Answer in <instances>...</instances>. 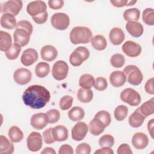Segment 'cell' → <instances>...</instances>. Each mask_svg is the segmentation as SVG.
Segmentation results:
<instances>
[{"mask_svg": "<svg viewBox=\"0 0 154 154\" xmlns=\"http://www.w3.org/2000/svg\"><path fill=\"white\" fill-rule=\"evenodd\" d=\"M20 51L21 46L19 45L14 43L12 44L10 48L5 52V56L7 58V59L10 60H13L18 57Z\"/></svg>", "mask_w": 154, "mask_h": 154, "instance_id": "obj_35", "label": "cell"}, {"mask_svg": "<svg viewBox=\"0 0 154 154\" xmlns=\"http://www.w3.org/2000/svg\"><path fill=\"white\" fill-rule=\"evenodd\" d=\"M91 152L90 146L85 143L79 144L76 149L75 153L76 154H89Z\"/></svg>", "mask_w": 154, "mask_h": 154, "instance_id": "obj_46", "label": "cell"}, {"mask_svg": "<svg viewBox=\"0 0 154 154\" xmlns=\"http://www.w3.org/2000/svg\"><path fill=\"white\" fill-rule=\"evenodd\" d=\"M59 154H73V149L72 147L67 144H64L59 149L58 151Z\"/></svg>", "mask_w": 154, "mask_h": 154, "instance_id": "obj_53", "label": "cell"}, {"mask_svg": "<svg viewBox=\"0 0 154 154\" xmlns=\"http://www.w3.org/2000/svg\"><path fill=\"white\" fill-rule=\"evenodd\" d=\"M49 123V118L46 113H36L32 116L30 123L32 127L36 129H42L46 126Z\"/></svg>", "mask_w": 154, "mask_h": 154, "instance_id": "obj_13", "label": "cell"}, {"mask_svg": "<svg viewBox=\"0 0 154 154\" xmlns=\"http://www.w3.org/2000/svg\"><path fill=\"white\" fill-rule=\"evenodd\" d=\"M47 5L43 1L30 2L26 6V11L31 17H34L46 11Z\"/></svg>", "mask_w": 154, "mask_h": 154, "instance_id": "obj_11", "label": "cell"}, {"mask_svg": "<svg viewBox=\"0 0 154 154\" xmlns=\"http://www.w3.org/2000/svg\"><path fill=\"white\" fill-rule=\"evenodd\" d=\"M42 136L38 132H32L26 138L27 147L31 152L38 151L42 148Z\"/></svg>", "mask_w": 154, "mask_h": 154, "instance_id": "obj_8", "label": "cell"}, {"mask_svg": "<svg viewBox=\"0 0 154 154\" xmlns=\"http://www.w3.org/2000/svg\"><path fill=\"white\" fill-rule=\"evenodd\" d=\"M146 117L140 112L138 108L129 116L128 122L129 125L132 128H138L141 126Z\"/></svg>", "mask_w": 154, "mask_h": 154, "instance_id": "obj_23", "label": "cell"}, {"mask_svg": "<svg viewBox=\"0 0 154 154\" xmlns=\"http://www.w3.org/2000/svg\"><path fill=\"white\" fill-rule=\"evenodd\" d=\"M153 82H154V78H151L149 79H148L146 82V84L144 85V88H145V91L148 94H154Z\"/></svg>", "mask_w": 154, "mask_h": 154, "instance_id": "obj_52", "label": "cell"}, {"mask_svg": "<svg viewBox=\"0 0 154 154\" xmlns=\"http://www.w3.org/2000/svg\"><path fill=\"white\" fill-rule=\"evenodd\" d=\"M50 72V66L49 64L47 63L41 61L38 63L35 69V73L37 77L38 78H45Z\"/></svg>", "mask_w": 154, "mask_h": 154, "instance_id": "obj_34", "label": "cell"}, {"mask_svg": "<svg viewBox=\"0 0 154 154\" xmlns=\"http://www.w3.org/2000/svg\"><path fill=\"white\" fill-rule=\"evenodd\" d=\"M49 118V123H55L57 122L60 118V113L56 109H51L46 112Z\"/></svg>", "mask_w": 154, "mask_h": 154, "instance_id": "obj_44", "label": "cell"}, {"mask_svg": "<svg viewBox=\"0 0 154 154\" xmlns=\"http://www.w3.org/2000/svg\"><path fill=\"white\" fill-rule=\"evenodd\" d=\"M128 1L127 0H111L110 1V3L116 7H123L124 6H126Z\"/></svg>", "mask_w": 154, "mask_h": 154, "instance_id": "obj_55", "label": "cell"}, {"mask_svg": "<svg viewBox=\"0 0 154 154\" xmlns=\"http://www.w3.org/2000/svg\"><path fill=\"white\" fill-rule=\"evenodd\" d=\"M85 116V111L83 108L79 106H74L68 112L69 118L73 122L81 120Z\"/></svg>", "mask_w": 154, "mask_h": 154, "instance_id": "obj_30", "label": "cell"}, {"mask_svg": "<svg viewBox=\"0 0 154 154\" xmlns=\"http://www.w3.org/2000/svg\"><path fill=\"white\" fill-rule=\"evenodd\" d=\"M42 154H55L56 152L52 147H46L42 152Z\"/></svg>", "mask_w": 154, "mask_h": 154, "instance_id": "obj_57", "label": "cell"}, {"mask_svg": "<svg viewBox=\"0 0 154 154\" xmlns=\"http://www.w3.org/2000/svg\"><path fill=\"white\" fill-rule=\"evenodd\" d=\"M48 17V12L45 11L43 13L32 17V19L37 24H43L47 21Z\"/></svg>", "mask_w": 154, "mask_h": 154, "instance_id": "obj_48", "label": "cell"}, {"mask_svg": "<svg viewBox=\"0 0 154 154\" xmlns=\"http://www.w3.org/2000/svg\"><path fill=\"white\" fill-rule=\"evenodd\" d=\"M16 28L23 29L27 31L30 34L32 33V31H33V27L32 24L31 23V22L26 20H22L19 21L17 23Z\"/></svg>", "mask_w": 154, "mask_h": 154, "instance_id": "obj_45", "label": "cell"}, {"mask_svg": "<svg viewBox=\"0 0 154 154\" xmlns=\"http://www.w3.org/2000/svg\"><path fill=\"white\" fill-rule=\"evenodd\" d=\"M40 55L43 60L50 62L57 58L58 51L57 49L52 45H45L41 49Z\"/></svg>", "mask_w": 154, "mask_h": 154, "instance_id": "obj_17", "label": "cell"}, {"mask_svg": "<svg viewBox=\"0 0 154 154\" xmlns=\"http://www.w3.org/2000/svg\"><path fill=\"white\" fill-rule=\"evenodd\" d=\"M73 97L69 95L63 96L59 102V106L62 110H67L72 105Z\"/></svg>", "mask_w": 154, "mask_h": 154, "instance_id": "obj_42", "label": "cell"}, {"mask_svg": "<svg viewBox=\"0 0 154 154\" xmlns=\"http://www.w3.org/2000/svg\"><path fill=\"white\" fill-rule=\"evenodd\" d=\"M121 100L130 106H137L141 102L140 94L133 88H126L122 90L120 93Z\"/></svg>", "mask_w": 154, "mask_h": 154, "instance_id": "obj_4", "label": "cell"}, {"mask_svg": "<svg viewBox=\"0 0 154 154\" xmlns=\"http://www.w3.org/2000/svg\"><path fill=\"white\" fill-rule=\"evenodd\" d=\"M125 63V58L122 54H115L112 55L110 59V63L115 68H120L123 66Z\"/></svg>", "mask_w": 154, "mask_h": 154, "instance_id": "obj_38", "label": "cell"}, {"mask_svg": "<svg viewBox=\"0 0 154 154\" xmlns=\"http://www.w3.org/2000/svg\"><path fill=\"white\" fill-rule=\"evenodd\" d=\"M69 72V66L63 60L56 61L52 67V75L54 79L57 81H62L64 79Z\"/></svg>", "mask_w": 154, "mask_h": 154, "instance_id": "obj_7", "label": "cell"}, {"mask_svg": "<svg viewBox=\"0 0 154 154\" xmlns=\"http://www.w3.org/2000/svg\"><path fill=\"white\" fill-rule=\"evenodd\" d=\"M88 131V127L87 125L85 122H79L72 129V138L76 141H81L85 137Z\"/></svg>", "mask_w": 154, "mask_h": 154, "instance_id": "obj_9", "label": "cell"}, {"mask_svg": "<svg viewBox=\"0 0 154 154\" xmlns=\"http://www.w3.org/2000/svg\"><path fill=\"white\" fill-rule=\"evenodd\" d=\"M136 2H137V1H128V4H127L126 6L133 5H134Z\"/></svg>", "mask_w": 154, "mask_h": 154, "instance_id": "obj_58", "label": "cell"}, {"mask_svg": "<svg viewBox=\"0 0 154 154\" xmlns=\"http://www.w3.org/2000/svg\"><path fill=\"white\" fill-rule=\"evenodd\" d=\"M8 135L10 141L13 143H19L21 141L23 138V132L16 126H12L9 129Z\"/></svg>", "mask_w": 154, "mask_h": 154, "instance_id": "obj_29", "label": "cell"}, {"mask_svg": "<svg viewBox=\"0 0 154 154\" xmlns=\"http://www.w3.org/2000/svg\"><path fill=\"white\" fill-rule=\"evenodd\" d=\"M31 72L26 68H19L15 70L13 73L14 81L19 85H26L31 79Z\"/></svg>", "mask_w": 154, "mask_h": 154, "instance_id": "obj_10", "label": "cell"}, {"mask_svg": "<svg viewBox=\"0 0 154 154\" xmlns=\"http://www.w3.org/2000/svg\"><path fill=\"white\" fill-rule=\"evenodd\" d=\"M128 82L133 85H140L143 79V75L140 69L135 65L126 66L123 69Z\"/></svg>", "mask_w": 154, "mask_h": 154, "instance_id": "obj_3", "label": "cell"}, {"mask_svg": "<svg viewBox=\"0 0 154 154\" xmlns=\"http://www.w3.org/2000/svg\"><path fill=\"white\" fill-rule=\"evenodd\" d=\"M140 112L145 117H147L154 112V99L151 98L149 100L144 102L140 107L138 108Z\"/></svg>", "mask_w": 154, "mask_h": 154, "instance_id": "obj_27", "label": "cell"}, {"mask_svg": "<svg viewBox=\"0 0 154 154\" xmlns=\"http://www.w3.org/2000/svg\"><path fill=\"white\" fill-rule=\"evenodd\" d=\"M105 128L104 124L100 120L94 117L90 122L88 125L90 133L93 135H100L103 132Z\"/></svg>", "mask_w": 154, "mask_h": 154, "instance_id": "obj_22", "label": "cell"}, {"mask_svg": "<svg viewBox=\"0 0 154 154\" xmlns=\"http://www.w3.org/2000/svg\"><path fill=\"white\" fill-rule=\"evenodd\" d=\"M94 118H96L100 120L104 124L105 127L108 126L111 122L110 114L105 110H101L98 111L95 114Z\"/></svg>", "mask_w": 154, "mask_h": 154, "instance_id": "obj_39", "label": "cell"}, {"mask_svg": "<svg viewBox=\"0 0 154 154\" xmlns=\"http://www.w3.org/2000/svg\"><path fill=\"white\" fill-rule=\"evenodd\" d=\"M9 140L4 135L0 136V153L11 154L14 152V146Z\"/></svg>", "mask_w": 154, "mask_h": 154, "instance_id": "obj_26", "label": "cell"}, {"mask_svg": "<svg viewBox=\"0 0 154 154\" xmlns=\"http://www.w3.org/2000/svg\"><path fill=\"white\" fill-rule=\"evenodd\" d=\"M11 35L5 31H0V50L3 52L7 51L12 45Z\"/></svg>", "mask_w": 154, "mask_h": 154, "instance_id": "obj_25", "label": "cell"}, {"mask_svg": "<svg viewBox=\"0 0 154 154\" xmlns=\"http://www.w3.org/2000/svg\"><path fill=\"white\" fill-rule=\"evenodd\" d=\"M117 153L118 154H132V152L128 144L123 143L119 146Z\"/></svg>", "mask_w": 154, "mask_h": 154, "instance_id": "obj_50", "label": "cell"}, {"mask_svg": "<svg viewBox=\"0 0 154 154\" xmlns=\"http://www.w3.org/2000/svg\"><path fill=\"white\" fill-rule=\"evenodd\" d=\"M94 154H113L114 152L111 149V147H103L101 149H97L94 152Z\"/></svg>", "mask_w": 154, "mask_h": 154, "instance_id": "obj_54", "label": "cell"}, {"mask_svg": "<svg viewBox=\"0 0 154 154\" xmlns=\"http://www.w3.org/2000/svg\"><path fill=\"white\" fill-rule=\"evenodd\" d=\"M16 19L15 17L8 13L3 14L1 17V25L2 27L7 29H12L16 27Z\"/></svg>", "mask_w": 154, "mask_h": 154, "instance_id": "obj_24", "label": "cell"}, {"mask_svg": "<svg viewBox=\"0 0 154 154\" xmlns=\"http://www.w3.org/2000/svg\"><path fill=\"white\" fill-rule=\"evenodd\" d=\"M111 84L114 87H120L123 86L126 81V76L123 72L116 70L112 72L109 77Z\"/></svg>", "mask_w": 154, "mask_h": 154, "instance_id": "obj_19", "label": "cell"}, {"mask_svg": "<svg viewBox=\"0 0 154 154\" xmlns=\"http://www.w3.org/2000/svg\"><path fill=\"white\" fill-rule=\"evenodd\" d=\"M74 51L78 52L82 55L84 61H86L90 57V52L88 49L84 46H79L76 48Z\"/></svg>", "mask_w": 154, "mask_h": 154, "instance_id": "obj_51", "label": "cell"}, {"mask_svg": "<svg viewBox=\"0 0 154 154\" xmlns=\"http://www.w3.org/2000/svg\"><path fill=\"white\" fill-rule=\"evenodd\" d=\"M109 38L112 45H119L124 41V32L120 28L114 27L109 31Z\"/></svg>", "mask_w": 154, "mask_h": 154, "instance_id": "obj_20", "label": "cell"}, {"mask_svg": "<svg viewBox=\"0 0 154 154\" xmlns=\"http://www.w3.org/2000/svg\"><path fill=\"white\" fill-rule=\"evenodd\" d=\"M78 99L82 103H88L93 98V93L91 89L81 88L77 92Z\"/></svg>", "mask_w": 154, "mask_h": 154, "instance_id": "obj_31", "label": "cell"}, {"mask_svg": "<svg viewBox=\"0 0 154 154\" xmlns=\"http://www.w3.org/2000/svg\"><path fill=\"white\" fill-rule=\"evenodd\" d=\"M148 144L149 139L144 133L138 132L135 133L132 136V144L136 149H144L147 146Z\"/></svg>", "mask_w": 154, "mask_h": 154, "instance_id": "obj_16", "label": "cell"}, {"mask_svg": "<svg viewBox=\"0 0 154 154\" xmlns=\"http://www.w3.org/2000/svg\"><path fill=\"white\" fill-rule=\"evenodd\" d=\"M94 83V78L93 76L88 73L82 75L79 80V86L85 89H90L93 87Z\"/></svg>", "mask_w": 154, "mask_h": 154, "instance_id": "obj_33", "label": "cell"}, {"mask_svg": "<svg viewBox=\"0 0 154 154\" xmlns=\"http://www.w3.org/2000/svg\"><path fill=\"white\" fill-rule=\"evenodd\" d=\"M91 45L93 48L97 51H103L107 46V42L106 38L102 35H96L93 37L91 40Z\"/></svg>", "mask_w": 154, "mask_h": 154, "instance_id": "obj_28", "label": "cell"}, {"mask_svg": "<svg viewBox=\"0 0 154 154\" xmlns=\"http://www.w3.org/2000/svg\"><path fill=\"white\" fill-rule=\"evenodd\" d=\"M52 134L55 141H65L69 137L67 129L63 125H58L52 128Z\"/></svg>", "mask_w": 154, "mask_h": 154, "instance_id": "obj_21", "label": "cell"}, {"mask_svg": "<svg viewBox=\"0 0 154 154\" xmlns=\"http://www.w3.org/2000/svg\"><path fill=\"white\" fill-rule=\"evenodd\" d=\"M30 35L27 31L22 28H16L13 33L14 42L21 47H23L29 43Z\"/></svg>", "mask_w": 154, "mask_h": 154, "instance_id": "obj_15", "label": "cell"}, {"mask_svg": "<svg viewBox=\"0 0 154 154\" xmlns=\"http://www.w3.org/2000/svg\"><path fill=\"white\" fill-rule=\"evenodd\" d=\"M123 16L126 21L137 22L140 17V11L137 8H128L123 12Z\"/></svg>", "mask_w": 154, "mask_h": 154, "instance_id": "obj_32", "label": "cell"}, {"mask_svg": "<svg viewBox=\"0 0 154 154\" xmlns=\"http://www.w3.org/2000/svg\"><path fill=\"white\" fill-rule=\"evenodd\" d=\"M49 7L53 10H58L61 8L64 5L63 0H49L48 1Z\"/></svg>", "mask_w": 154, "mask_h": 154, "instance_id": "obj_49", "label": "cell"}, {"mask_svg": "<svg viewBox=\"0 0 154 154\" xmlns=\"http://www.w3.org/2000/svg\"><path fill=\"white\" fill-rule=\"evenodd\" d=\"M69 61L70 64L75 67L81 66L84 61L82 55L76 51H73L70 55Z\"/></svg>", "mask_w": 154, "mask_h": 154, "instance_id": "obj_41", "label": "cell"}, {"mask_svg": "<svg viewBox=\"0 0 154 154\" xmlns=\"http://www.w3.org/2000/svg\"><path fill=\"white\" fill-rule=\"evenodd\" d=\"M22 6L23 3L20 0L7 1L1 5V13L2 14H11L15 16L20 11Z\"/></svg>", "mask_w": 154, "mask_h": 154, "instance_id": "obj_6", "label": "cell"}, {"mask_svg": "<svg viewBox=\"0 0 154 154\" xmlns=\"http://www.w3.org/2000/svg\"><path fill=\"white\" fill-rule=\"evenodd\" d=\"M126 29L134 37H139L141 36L144 31V28L142 24L135 21L128 22L126 24Z\"/></svg>", "mask_w": 154, "mask_h": 154, "instance_id": "obj_18", "label": "cell"}, {"mask_svg": "<svg viewBox=\"0 0 154 154\" xmlns=\"http://www.w3.org/2000/svg\"><path fill=\"white\" fill-rule=\"evenodd\" d=\"M143 22L150 26L154 25V11L152 8H147L143 10L142 14Z\"/></svg>", "mask_w": 154, "mask_h": 154, "instance_id": "obj_37", "label": "cell"}, {"mask_svg": "<svg viewBox=\"0 0 154 154\" xmlns=\"http://www.w3.org/2000/svg\"><path fill=\"white\" fill-rule=\"evenodd\" d=\"M128 108L123 105L117 106L114 111V116L116 120L122 121L128 116Z\"/></svg>", "mask_w": 154, "mask_h": 154, "instance_id": "obj_36", "label": "cell"}, {"mask_svg": "<svg viewBox=\"0 0 154 154\" xmlns=\"http://www.w3.org/2000/svg\"><path fill=\"white\" fill-rule=\"evenodd\" d=\"M153 127H154V119H152L147 123V129L151 137L153 138Z\"/></svg>", "mask_w": 154, "mask_h": 154, "instance_id": "obj_56", "label": "cell"}, {"mask_svg": "<svg viewBox=\"0 0 154 154\" xmlns=\"http://www.w3.org/2000/svg\"><path fill=\"white\" fill-rule=\"evenodd\" d=\"M52 128H49L46 129L43 133V135H42L43 140L46 144H51L54 143L55 141L52 137Z\"/></svg>", "mask_w": 154, "mask_h": 154, "instance_id": "obj_47", "label": "cell"}, {"mask_svg": "<svg viewBox=\"0 0 154 154\" xmlns=\"http://www.w3.org/2000/svg\"><path fill=\"white\" fill-rule=\"evenodd\" d=\"M70 40L74 44H85L91 42L93 34L90 29L86 26H77L73 28L70 32Z\"/></svg>", "mask_w": 154, "mask_h": 154, "instance_id": "obj_2", "label": "cell"}, {"mask_svg": "<svg viewBox=\"0 0 154 154\" xmlns=\"http://www.w3.org/2000/svg\"><path fill=\"white\" fill-rule=\"evenodd\" d=\"M22 97L26 105L33 109H40L49 102L51 94L42 85H32L24 91Z\"/></svg>", "mask_w": 154, "mask_h": 154, "instance_id": "obj_1", "label": "cell"}, {"mask_svg": "<svg viewBox=\"0 0 154 154\" xmlns=\"http://www.w3.org/2000/svg\"><path fill=\"white\" fill-rule=\"evenodd\" d=\"M123 52L129 57H137L139 56L141 52V46L131 40L125 42L122 45Z\"/></svg>", "mask_w": 154, "mask_h": 154, "instance_id": "obj_12", "label": "cell"}, {"mask_svg": "<svg viewBox=\"0 0 154 154\" xmlns=\"http://www.w3.org/2000/svg\"><path fill=\"white\" fill-rule=\"evenodd\" d=\"M114 144V137L109 134H105L102 135L99 140V144L101 147H112Z\"/></svg>", "mask_w": 154, "mask_h": 154, "instance_id": "obj_40", "label": "cell"}, {"mask_svg": "<svg viewBox=\"0 0 154 154\" xmlns=\"http://www.w3.org/2000/svg\"><path fill=\"white\" fill-rule=\"evenodd\" d=\"M51 22L54 28L63 31L69 27L70 19L69 16L64 13H56L52 16Z\"/></svg>", "mask_w": 154, "mask_h": 154, "instance_id": "obj_5", "label": "cell"}, {"mask_svg": "<svg viewBox=\"0 0 154 154\" xmlns=\"http://www.w3.org/2000/svg\"><path fill=\"white\" fill-rule=\"evenodd\" d=\"M38 59V53L33 48H28L25 50L20 58L22 64L25 66H29L33 64Z\"/></svg>", "mask_w": 154, "mask_h": 154, "instance_id": "obj_14", "label": "cell"}, {"mask_svg": "<svg viewBox=\"0 0 154 154\" xmlns=\"http://www.w3.org/2000/svg\"><path fill=\"white\" fill-rule=\"evenodd\" d=\"M94 87L96 90L103 91L108 87L106 79L103 77H97L94 79Z\"/></svg>", "mask_w": 154, "mask_h": 154, "instance_id": "obj_43", "label": "cell"}]
</instances>
